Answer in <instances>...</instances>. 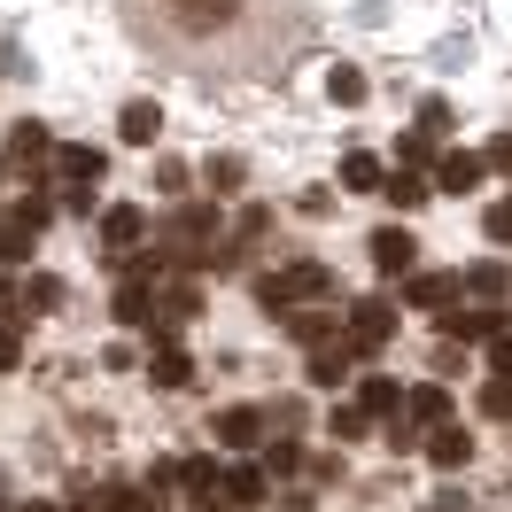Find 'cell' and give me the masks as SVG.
I'll list each match as a JSON object with an SVG mask.
<instances>
[{
    "instance_id": "obj_8",
    "label": "cell",
    "mask_w": 512,
    "mask_h": 512,
    "mask_svg": "<svg viewBox=\"0 0 512 512\" xmlns=\"http://www.w3.org/2000/svg\"><path fill=\"white\" fill-rule=\"evenodd\" d=\"M55 171H63L70 187H94L101 179V148H55Z\"/></svg>"
},
{
    "instance_id": "obj_23",
    "label": "cell",
    "mask_w": 512,
    "mask_h": 512,
    "mask_svg": "<svg viewBox=\"0 0 512 512\" xmlns=\"http://www.w3.org/2000/svg\"><path fill=\"white\" fill-rule=\"evenodd\" d=\"M481 412H489V419H505V412H512V373H497V381L481 388Z\"/></svg>"
},
{
    "instance_id": "obj_2",
    "label": "cell",
    "mask_w": 512,
    "mask_h": 512,
    "mask_svg": "<svg viewBox=\"0 0 512 512\" xmlns=\"http://www.w3.org/2000/svg\"><path fill=\"white\" fill-rule=\"evenodd\" d=\"M326 288H334V272H326V264H295V272H280V280L264 272V280H256V303H264V311H288V303L326 295Z\"/></svg>"
},
{
    "instance_id": "obj_7",
    "label": "cell",
    "mask_w": 512,
    "mask_h": 512,
    "mask_svg": "<svg viewBox=\"0 0 512 512\" xmlns=\"http://www.w3.org/2000/svg\"><path fill=\"white\" fill-rule=\"evenodd\" d=\"M140 233H148V218H140V210H132V202H117V210H109V218H101V241H109V249H132V241H140Z\"/></svg>"
},
{
    "instance_id": "obj_33",
    "label": "cell",
    "mask_w": 512,
    "mask_h": 512,
    "mask_svg": "<svg viewBox=\"0 0 512 512\" xmlns=\"http://www.w3.org/2000/svg\"><path fill=\"white\" fill-rule=\"evenodd\" d=\"M0 319H8V295H0Z\"/></svg>"
},
{
    "instance_id": "obj_30",
    "label": "cell",
    "mask_w": 512,
    "mask_h": 512,
    "mask_svg": "<svg viewBox=\"0 0 512 512\" xmlns=\"http://www.w3.org/2000/svg\"><path fill=\"white\" fill-rule=\"evenodd\" d=\"M210 179H218V194H233V187H241V163L218 156V163H210Z\"/></svg>"
},
{
    "instance_id": "obj_4",
    "label": "cell",
    "mask_w": 512,
    "mask_h": 512,
    "mask_svg": "<svg viewBox=\"0 0 512 512\" xmlns=\"http://www.w3.org/2000/svg\"><path fill=\"white\" fill-rule=\"evenodd\" d=\"M365 249H373V272H388V280H396V272H412V249H419V241L404 233V225H381Z\"/></svg>"
},
{
    "instance_id": "obj_6",
    "label": "cell",
    "mask_w": 512,
    "mask_h": 512,
    "mask_svg": "<svg viewBox=\"0 0 512 512\" xmlns=\"http://www.w3.org/2000/svg\"><path fill=\"white\" fill-rule=\"evenodd\" d=\"M156 132H163V109H156V101H125V117H117V140H125V148H148Z\"/></svg>"
},
{
    "instance_id": "obj_20",
    "label": "cell",
    "mask_w": 512,
    "mask_h": 512,
    "mask_svg": "<svg viewBox=\"0 0 512 512\" xmlns=\"http://www.w3.org/2000/svg\"><path fill=\"white\" fill-rule=\"evenodd\" d=\"M450 295H458V280H443V272L412 280V303H419V311H435V303H450Z\"/></svg>"
},
{
    "instance_id": "obj_3",
    "label": "cell",
    "mask_w": 512,
    "mask_h": 512,
    "mask_svg": "<svg viewBox=\"0 0 512 512\" xmlns=\"http://www.w3.org/2000/svg\"><path fill=\"white\" fill-rule=\"evenodd\" d=\"M342 326H350V350L365 357V350H381L388 334H396V311L373 295V303H350V319H342Z\"/></svg>"
},
{
    "instance_id": "obj_25",
    "label": "cell",
    "mask_w": 512,
    "mask_h": 512,
    "mask_svg": "<svg viewBox=\"0 0 512 512\" xmlns=\"http://www.w3.org/2000/svg\"><path fill=\"white\" fill-rule=\"evenodd\" d=\"M210 225H218V218H210V210H179V218H171V233H179V241H202Z\"/></svg>"
},
{
    "instance_id": "obj_10",
    "label": "cell",
    "mask_w": 512,
    "mask_h": 512,
    "mask_svg": "<svg viewBox=\"0 0 512 512\" xmlns=\"http://www.w3.org/2000/svg\"><path fill=\"white\" fill-rule=\"evenodd\" d=\"M427 458H435V466H466V458H474V435H466V427H435Z\"/></svg>"
},
{
    "instance_id": "obj_29",
    "label": "cell",
    "mask_w": 512,
    "mask_h": 512,
    "mask_svg": "<svg viewBox=\"0 0 512 512\" xmlns=\"http://www.w3.org/2000/svg\"><path fill=\"white\" fill-rule=\"evenodd\" d=\"M419 132H427V140H435V132H450V109H443V101H427V109H419Z\"/></svg>"
},
{
    "instance_id": "obj_12",
    "label": "cell",
    "mask_w": 512,
    "mask_h": 512,
    "mask_svg": "<svg viewBox=\"0 0 512 512\" xmlns=\"http://www.w3.org/2000/svg\"><path fill=\"white\" fill-rule=\"evenodd\" d=\"M8 156H16V163H47V156H55V140H47L39 125H16V132H8Z\"/></svg>"
},
{
    "instance_id": "obj_9",
    "label": "cell",
    "mask_w": 512,
    "mask_h": 512,
    "mask_svg": "<svg viewBox=\"0 0 512 512\" xmlns=\"http://www.w3.org/2000/svg\"><path fill=\"white\" fill-rule=\"evenodd\" d=\"M256 435H264V412H249V404H241V412H218V443H233V450H249Z\"/></svg>"
},
{
    "instance_id": "obj_1",
    "label": "cell",
    "mask_w": 512,
    "mask_h": 512,
    "mask_svg": "<svg viewBox=\"0 0 512 512\" xmlns=\"http://www.w3.org/2000/svg\"><path fill=\"white\" fill-rule=\"evenodd\" d=\"M125 24L187 78H280L311 39V0H125Z\"/></svg>"
},
{
    "instance_id": "obj_24",
    "label": "cell",
    "mask_w": 512,
    "mask_h": 512,
    "mask_svg": "<svg viewBox=\"0 0 512 512\" xmlns=\"http://www.w3.org/2000/svg\"><path fill=\"white\" fill-rule=\"evenodd\" d=\"M326 326H334L326 311H303V319H288V334H295V342H311V350H319V342H326Z\"/></svg>"
},
{
    "instance_id": "obj_14",
    "label": "cell",
    "mask_w": 512,
    "mask_h": 512,
    "mask_svg": "<svg viewBox=\"0 0 512 512\" xmlns=\"http://www.w3.org/2000/svg\"><path fill=\"white\" fill-rule=\"evenodd\" d=\"M342 187H357V194H381V187H388L381 156H350V163H342Z\"/></svg>"
},
{
    "instance_id": "obj_17",
    "label": "cell",
    "mask_w": 512,
    "mask_h": 512,
    "mask_svg": "<svg viewBox=\"0 0 512 512\" xmlns=\"http://www.w3.org/2000/svg\"><path fill=\"white\" fill-rule=\"evenodd\" d=\"M187 373H194L187 350H156V357H148V381H156V388H179Z\"/></svg>"
},
{
    "instance_id": "obj_26",
    "label": "cell",
    "mask_w": 512,
    "mask_h": 512,
    "mask_svg": "<svg viewBox=\"0 0 512 512\" xmlns=\"http://www.w3.org/2000/svg\"><path fill=\"white\" fill-rule=\"evenodd\" d=\"M443 412H450L443 388H412V419H443Z\"/></svg>"
},
{
    "instance_id": "obj_28",
    "label": "cell",
    "mask_w": 512,
    "mask_h": 512,
    "mask_svg": "<svg viewBox=\"0 0 512 512\" xmlns=\"http://www.w3.org/2000/svg\"><path fill=\"white\" fill-rule=\"evenodd\" d=\"M481 225H489V241H512V194H505V202H489V218H481Z\"/></svg>"
},
{
    "instance_id": "obj_32",
    "label": "cell",
    "mask_w": 512,
    "mask_h": 512,
    "mask_svg": "<svg viewBox=\"0 0 512 512\" xmlns=\"http://www.w3.org/2000/svg\"><path fill=\"white\" fill-rule=\"evenodd\" d=\"M24 357V334H0V365H16Z\"/></svg>"
},
{
    "instance_id": "obj_19",
    "label": "cell",
    "mask_w": 512,
    "mask_h": 512,
    "mask_svg": "<svg viewBox=\"0 0 512 512\" xmlns=\"http://www.w3.org/2000/svg\"><path fill=\"white\" fill-rule=\"evenodd\" d=\"M218 497H225V505H256V497H264V474H256V466H241V474L225 481Z\"/></svg>"
},
{
    "instance_id": "obj_5",
    "label": "cell",
    "mask_w": 512,
    "mask_h": 512,
    "mask_svg": "<svg viewBox=\"0 0 512 512\" xmlns=\"http://www.w3.org/2000/svg\"><path fill=\"white\" fill-rule=\"evenodd\" d=\"M350 365H357V350H350V342H319L303 373H311V388H342V381H350Z\"/></svg>"
},
{
    "instance_id": "obj_27",
    "label": "cell",
    "mask_w": 512,
    "mask_h": 512,
    "mask_svg": "<svg viewBox=\"0 0 512 512\" xmlns=\"http://www.w3.org/2000/svg\"><path fill=\"white\" fill-rule=\"evenodd\" d=\"M326 427H334V435H342V443H350V435H365V404H342V412L326 419Z\"/></svg>"
},
{
    "instance_id": "obj_16",
    "label": "cell",
    "mask_w": 512,
    "mask_h": 512,
    "mask_svg": "<svg viewBox=\"0 0 512 512\" xmlns=\"http://www.w3.org/2000/svg\"><path fill=\"white\" fill-rule=\"evenodd\" d=\"M117 319H125V326H156V295H148L140 280H132V288L117 295Z\"/></svg>"
},
{
    "instance_id": "obj_15",
    "label": "cell",
    "mask_w": 512,
    "mask_h": 512,
    "mask_svg": "<svg viewBox=\"0 0 512 512\" xmlns=\"http://www.w3.org/2000/svg\"><path fill=\"white\" fill-rule=\"evenodd\" d=\"M326 94L342 101V109H357V101H365V70H350V63H334V70H326Z\"/></svg>"
},
{
    "instance_id": "obj_11",
    "label": "cell",
    "mask_w": 512,
    "mask_h": 512,
    "mask_svg": "<svg viewBox=\"0 0 512 512\" xmlns=\"http://www.w3.org/2000/svg\"><path fill=\"white\" fill-rule=\"evenodd\" d=\"M435 187H450V194H474V187H481V156H443Z\"/></svg>"
},
{
    "instance_id": "obj_31",
    "label": "cell",
    "mask_w": 512,
    "mask_h": 512,
    "mask_svg": "<svg viewBox=\"0 0 512 512\" xmlns=\"http://www.w3.org/2000/svg\"><path fill=\"white\" fill-rule=\"evenodd\" d=\"M489 163H497V171H512V132H505V140H489Z\"/></svg>"
},
{
    "instance_id": "obj_18",
    "label": "cell",
    "mask_w": 512,
    "mask_h": 512,
    "mask_svg": "<svg viewBox=\"0 0 512 512\" xmlns=\"http://www.w3.org/2000/svg\"><path fill=\"white\" fill-rule=\"evenodd\" d=\"M466 288H474L481 303H497V295H505L512 280H505V264H474V272H466Z\"/></svg>"
},
{
    "instance_id": "obj_21",
    "label": "cell",
    "mask_w": 512,
    "mask_h": 512,
    "mask_svg": "<svg viewBox=\"0 0 512 512\" xmlns=\"http://www.w3.org/2000/svg\"><path fill=\"white\" fill-rule=\"evenodd\" d=\"M357 404H365V412H396V381H381V373H373V381L357 388Z\"/></svg>"
},
{
    "instance_id": "obj_13",
    "label": "cell",
    "mask_w": 512,
    "mask_h": 512,
    "mask_svg": "<svg viewBox=\"0 0 512 512\" xmlns=\"http://www.w3.org/2000/svg\"><path fill=\"white\" fill-rule=\"evenodd\" d=\"M388 202H396V210H419V202H427V194H435V187H427V179H419V171H388Z\"/></svg>"
},
{
    "instance_id": "obj_22",
    "label": "cell",
    "mask_w": 512,
    "mask_h": 512,
    "mask_svg": "<svg viewBox=\"0 0 512 512\" xmlns=\"http://www.w3.org/2000/svg\"><path fill=\"white\" fill-rule=\"evenodd\" d=\"M450 334H466V342H481V334H497V311H466V319L450 311Z\"/></svg>"
}]
</instances>
